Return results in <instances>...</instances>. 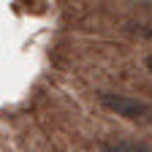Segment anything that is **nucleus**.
<instances>
[{
  "label": "nucleus",
  "instance_id": "obj_2",
  "mask_svg": "<svg viewBox=\"0 0 152 152\" xmlns=\"http://www.w3.org/2000/svg\"><path fill=\"white\" fill-rule=\"evenodd\" d=\"M101 152H144L139 144H133V141H120V139H114V141H103L101 144Z\"/></svg>",
  "mask_w": 152,
  "mask_h": 152
},
{
  "label": "nucleus",
  "instance_id": "obj_1",
  "mask_svg": "<svg viewBox=\"0 0 152 152\" xmlns=\"http://www.w3.org/2000/svg\"><path fill=\"white\" fill-rule=\"evenodd\" d=\"M98 101L114 111V114H120V117H128V120H139L147 114V106L136 98H128V95H117V92H101L98 95Z\"/></svg>",
  "mask_w": 152,
  "mask_h": 152
},
{
  "label": "nucleus",
  "instance_id": "obj_3",
  "mask_svg": "<svg viewBox=\"0 0 152 152\" xmlns=\"http://www.w3.org/2000/svg\"><path fill=\"white\" fill-rule=\"evenodd\" d=\"M144 65H147V71H149V73H152V54H149V57H147V63H144Z\"/></svg>",
  "mask_w": 152,
  "mask_h": 152
}]
</instances>
